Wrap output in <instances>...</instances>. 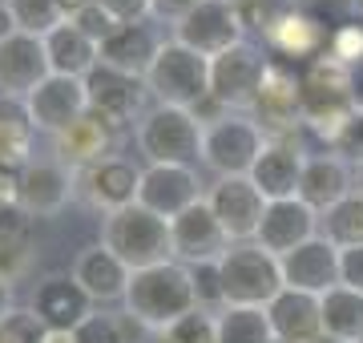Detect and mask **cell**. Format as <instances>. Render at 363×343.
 Returning a JSON list of instances; mask_svg holds the SVG:
<instances>
[{"label":"cell","mask_w":363,"mask_h":343,"mask_svg":"<svg viewBox=\"0 0 363 343\" xmlns=\"http://www.w3.org/2000/svg\"><path fill=\"white\" fill-rule=\"evenodd\" d=\"M125 311H130L142 327L150 331H169L178 319H186L190 311H198V295H194V271L178 259L145 271H133L130 291H125Z\"/></svg>","instance_id":"1"},{"label":"cell","mask_w":363,"mask_h":343,"mask_svg":"<svg viewBox=\"0 0 363 343\" xmlns=\"http://www.w3.org/2000/svg\"><path fill=\"white\" fill-rule=\"evenodd\" d=\"M355 101H351V69L339 65L335 57H315L303 69V125L319 133L331 150L355 121Z\"/></svg>","instance_id":"2"},{"label":"cell","mask_w":363,"mask_h":343,"mask_svg":"<svg viewBox=\"0 0 363 343\" xmlns=\"http://www.w3.org/2000/svg\"><path fill=\"white\" fill-rule=\"evenodd\" d=\"M202 133L206 121L194 109L150 106L133 125V142L150 158V166H194L202 162Z\"/></svg>","instance_id":"3"},{"label":"cell","mask_w":363,"mask_h":343,"mask_svg":"<svg viewBox=\"0 0 363 343\" xmlns=\"http://www.w3.org/2000/svg\"><path fill=\"white\" fill-rule=\"evenodd\" d=\"M145 89L157 106H178L198 113L210 101V61L194 49H186L182 40L166 37L145 73Z\"/></svg>","instance_id":"4"},{"label":"cell","mask_w":363,"mask_h":343,"mask_svg":"<svg viewBox=\"0 0 363 343\" xmlns=\"http://www.w3.org/2000/svg\"><path fill=\"white\" fill-rule=\"evenodd\" d=\"M101 242L109 251L130 266V271H145V266L169 263L174 259V247H169V223L157 218L154 210L145 206H125L117 214H105L101 218Z\"/></svg>","instance_id":"5"},{"label":"cell","mask_w":363,"mask_h":343,"mask_svg":"<svg viewBox=\"0 0 363 343\" xmlns=\"http://www.w3.org/2000/svg\"><path fill=\"white\" fill-rule=\"evenodd\" d=\"M218 275L226 307H271V299L283 291V263L259 242H234L218 259Z\"/></svg>","instance_id":"6"},{"label":"cell","mask_w":363,"mask_h":343,"mask_svg":"<svg viewBox=\"0 0 363 343\" xmlns=\"http://www.w3.org/2000/svg\"><path fill=\"white\" fill-rule=\"evenodd\" d=\"M267 133L250 113H222V118L206 121L202 133V162L218 178H250L259 154L267 150Z\"/></svg>","instance_id":"7"},{"label":"cell","mask_w":363,"mask_h":343,"mask_svg":"<svg viewBox=\"0 0 363 343\" xmlns=\"http://www.w3.org/2000/svg\"><path fill=\"white\" fill-rule=\"evenodd\" d=\"M267 69H271V57L255 49L250 40L226 49L210 61V101L226 113H255Z\"/></svg>","instance_id":"8"},{"label":"cell","mask_w":363,"mask_h":343,"mask_svg":"<svg viewBox=\"0 0 363 343\" xmlns=\"http://www.w3.org/2000/svg\"><path fill=\"white\" fill-rule=\"evenodd\" d=\"M174 40H182L186 49L202 53L206 61H214L226 49L247 40V25H242L238 4H230V0H202L186 21L174 25Z\"/></svg>","instance_id":"9"},{"label":"cell","mask_w":363,"mask_h":343,"mask_svg":"<svg viewBox=\"0 0 363 343\" xmlns=\"http://www.w3.org/2000/svg\"><path fill=\"white\" fill-rule=\"evenodd\" d=\"M250 118L259 121L271 142H295V130L303 125V73L271 61L259 106H255Z\"/></svg>","instance_id":"10"},{"label":"cell","mask_w":363,"mask_h":343,"mask_svg":"<svg viewBox=\"0 0 363 343\" xmlns=\"http://www.w3.org/2000/svg\"><path fill=\"white\" fill-rule=\"evenodd\" d=\"M85 93H89V113H97L101 121L109 125H138V118L145 113V81L142 77H130V73H121V69L97 65L89 69V77H85Z\"/></svg>","instance_id":"11"},{"label":"cell","mask_w":363,"mask_h":343,"mask_svg":"<svg viewBox=\"0 0 363 343\" xmlns=\"http://www.w3.org/2000/svg\"><path fill=\"white\" fill-rule=\"evenodd\" d=\"M77 194V174L61 166L57 158H33L21 170V214H25L28 223L33 218H57V214L65 210L69 202Z\"/></svg>","instance_id":"12"},{"label":"cell","mask_w":363,"mask_h":343,"mask_svg":"<svg viewBox=\"0 0 363 343\" xmlns=\"http://www.w3.org/2000/svg\"><path fill=\"white\" fill-rule=\"evenodd\" d=\"M28 113H33V125L40 133H65L69 125H77L85 113H89V93H85V81L81 77H61V73H49L37 89L25 97Z\"/></svg>","instance_id":"13"},{"label":"cell","mask_w":363,"mask_h":343,"mask_svg":"<svg viewBox=\"0 0 363 343\" xmlns=\"http://www.w3.org/2000/svg\"><path fill=\"white\" fill-rule=\"evenodd\" d=\"M206 202L210 210L218 214V223L230 242H255L259 238L267 198H262V190L250 178H218L206 190Z\"/></svg>","instance_id":"14"},{"label":"cell","mask_w":363,"mask_h":343,"mask_svg":"<svg viewBox=\"0 0 363 343\" xmlns=\"http://www.w3.org/2000/svg\"><path fill=\"white\" fill-rule=\"evenodd\" d=\"M169 247H174V259L178 263L198 266V263H218L234 242L226 238L218 214L210 210V202L202 198L169 223Z\"/></svg>","instance_id":"15"},{"label":"cell","mask_w":363,"mask_h":343,"mask_svg":"<svg viewBox=\"0 0 363 343\" xmlns=\"http://www.w3.org/2000/svg\"><path fill=\"white\" fill-rule=\"evenodd\" d=\"M206 198V190L198 182L194 166H145L142 170V190H138V206L154 210L157 218L174 223L182 210H190L194 202Z\"/></svg>","instance_id":"16"},{"label":"cell","mask_w":363,"mask_h":343,"mask_svg":"<svg viewBox=\"0 0 363 343\" xmlns=\"http://www.w3.org/2000/svg\"><path fill=\"white\" fill-rule=\"evenodd\" d=\"M138 190H142V170L133 162L117 158V154L77 174V194L89 202L93 210H101V218L133 206L138 202Z\"/></svg>","instance_id":"17"},{"label":"cell","mask_w":363,"mask_h":343,"mask_svg":"<svg viewBox=\"0 0 363 343\" xmlns=\"http://www.w3.org/2000/svg\"><path fill=\"white\" fill-rule=\"evenodd\" d=\"M49 73L52 69L49 53H45V37L13 28L0 40V93L4 97H28Z\"/></svg>","instance_id":"18"},{"label":"cell","mask_w":363,"mask_h":343,"mask_svg":"<svg viewBox=\"0 0 363 343\" xmlns=\"http://www.w3.org/2000/svg\"><path fill=\"white\" fill-rule=\"evenodd\" d=\"M323 226V214L311 210L303 198H279V202H267V214H262V226H259V242L262 251L271 254H291L295 247L311 242Z\"/></svg>","instance_id":"19"},{"label":"cell","mask_w":363,"mask_h":343,"mask_svg":"<svg viewBox=\"0 0 363 343\" xmlns=\"http://www.w3.org/2000/svg\"><path fill=\"white\" fill-rule=\"evenodd\" d=\"M28 311L40 319L45 331H77L93 315V299L81 291L73 275H49L37 283Z\"/></svg>","instance_id":"20"},{"label":"cell","mask_w":363,"mask_h":343,"mask_svg":"<svg viewBox=\"0 0 363 343\" xmlns=\"http://www.w3.org/2000/svg\"><path fill=\"white\" fill-rule=\"evenodd\" d=\"M279 263H283V287L291 291H307V295L323 299L331 287H339V247L327 242L323 235H315L311 242L295 247Z\"/></svg>","instance_id":"21"},{"label":"cell","mask_w":363,"mask_h":343,"mask_svg":"<svg viewBox=\"0 0 363 343\" xmlns=\"http://www.w3.org/2000/svg\"><path fill=\"white\" fill-rule=\"evenodd\" d=\"M69 275L81 283V291L89 295L93 303H125V291H130L133 271L117 259L105 242H93L85 251H77L73 271Z\"/></svg>","instance_id":"22"},{"label":"cell","mask_w":363,"mask_h":343,"mask_svg":"<svg viewBox=\"0 0 363 343\" xmlns=\"http://www.w3.org/2000/svg\"><path fill=\"white\" fill-rule=\"evenodd\" d=\"M347 194H355V166L343 154L327 150V154H311L303 166V182H298V198L311 210L327 214L335 202H343Z\"/></svg>","instance_id":"23"},{"label":"cell","mask_w":363,"mask_h":343,"mask_svg":"<svg viewBox=\"0 0 363 343\" xmlns=\"http://www.w3.org/2000/svg\"><path fill=\"white\" fill-rule=\"evenodd\" d=\"M113 150H117V125L101 121L97 113H85L77 125H69L65 133L52 137L57 162L69 166L73 174L89 170V166H97V162H105V158H113Z\"/></svg>","instance_id":"24"},{"label":"cell","mask_w":363,"mask_h":343,"mask_svg":"<svg viewBox=\"0 0 363 343\" xmlns=\"http://www.w3.org/2000/svg\"><path fill=\"white\" fill-rule=\"evenodd\" d=\"M274 327V339L283 343H315L323 335V299L307 295V291H291L283 287L267 307Z\"/></svg>","instance_id":"25"},{"label":"cell","mask_w":363,"mask_h":343,"mask_svg":"<svg viewBox=\"0 0 363 343\" xmlns=\"http://www.w3.org/2000/svg\"><path fill=\"white\" fill-rule=\"evenodd\" d=\"M303 166H307V154L298 150V142H267V150L259 154L255 170H250V182L262 190L267 202L298 198Z\"/></svg>","instance_id":"26"},{"label":"cell","mask_w":363,"mask_h":343,"mask_svg":"<svg viewBox=\"0 0 363 343\" xmlns=\"http://www.w3.org/2000/svg\"><path fill=\"white\" fill-rule=\"evenodd\" d=\"M162 40L166 37H157V28L150 25V21H145V25H121L113 37L101 45V61L113 65V69H121V73H130V77L145 81L157 49H162Z\"/></svg>","instance_id":"27"},{"label":"cell","mask_w":363,"mask_h":343,"mask_svg":"<svg viewBox=\"0 0 363 343\" xmlns=\"http://www.w3.org/2000/svg\"><path fill=\"white\" fill-rule=\"evenodd\" d=\"M45 53H49V69L61 77H89V69L101 61V45L85 37L73 21H61L57 28L45 33Z\"/></svg>","instance_id":"28"},{"label":"cell","mask_w":363,"mask_h":343,"mask_svg":"<svg viewBox=\"0 0 363 343\" xmlns=\"http://www.w3.org/2000/svg\"><path fill=\"white\" fill-rule=\"evenodd\" d=\"M327 40H331V28H323L311 13H303V9L295 4V9L286 13L283 25L271 33L267 45H271L274 53L291 57V61H307V65H311L315 57L327 53Z\"/></svg>","instance_id":"29"},{"label":"cell","mask_w":363,"mask_h":343,"mask_svg":"<svg viewBox=\"0 0 363 343\" xmlns=\"http://www.w3.org/2000/svg\"><path fill=\"white\" fill-rule=\"evenodd\" d=\"M33 113L25 97H4L0 93V166L4 170H25L33 162Z\"/></svg>","instance_id":"30"},{"label":"cell","mask_w":363,"mask_h":343,"mask_svg":"<svg viewBox=\"0 0 363 343\" xmlns=\"http://www.w3.org/2000/svg\"><path fill=\"white\" fill-rule=\"evenodd\" d=\"M323 335H335L343 343L363 339V295L351 287H331L323 295Z\"/></svg>","instance_id":"31"},{"label":"cell","mask_w":363,"mask_h":343,"mask_svg":"<svg viewBox=\"0 0 363 343\" xmlns=\"http://www.w3.org/2000/svg\"><path fill=\"white\" fill-rule=\"evenodd\" d=\"M218 343H274V327L267 307H222Z\"/></svg>","instance_id":"32"},{"label":"cell","mask_w":363,"mask_h":343,"mask_svg":"<svg viewBox=\"0 0 363 343\" xmlns=\"http://www.w3.org/2000/svg\"><path fill=\"white\" fill-rule=\"evenodd\" d=\"M319 235L327 242H335L339 251H347V247H363V194H347L343 202H335L331 210L323 214V226H319Z\"/></svg>","instance_id":"33"},{"label":"cell","mask_w":363,"mask_h":343,"mask_svg":"<svg viewBox=\"0 0 363 343\" xmlns=\"http://www.w3.org/2000/svg\"><path fill=\"white\" fill-rule=\"evenodd\" d=\"M4 9L13 16V28L33 33V37H45L49 28H57L65 21L57 0H4Z\"/></svg>","instance_id":"34"},{"label":"cell","mask_w":363,"mask_h":343,"mask_svg":"<svg viewBox=\"0 0 363 343\" xmlns=\"http://www.w3.org/2000/svg\"><path fill=\"white\" fill-rule=\"evenodd\" d=\"M33 259H37V251H33L28 226H25V230H16V235H9V238H0V283L16 287L21 279H28Z\"/></svg>","instance_id":"35"},{"label":"cell","mask_w":363,"mask_h":343,"mask_svg":"<svg viewBox=\"0 0 363 343\" xmlns=\"http://www.w3.org/2000/svg\"><path fill=\"white\" fill-rule=\"evenodd\" d=\"M291 9H295L291 0H242V4H238L247 33H259L262 40H271V33L286 21V13H291Z\"/></svg>","instance_id":"36"},{"label":"cell","mask_w":363,"mask_h":343,"mask_svg":"<svg viewBox=\"0 0 363 343\" xmlns=\"http://www.w3.org/2000/svg\"><path fill=\"white\" fill-rule=\"evenodd\" d=\"M162 343H218V319L198 307L186 319H178L169 331H162Z\"/></svg>","instance_id":"37"},{"label":"cell","mask_w":363,"mask_h":343,"mask_svg":"<svg viewBox=\"0 0 363 343\" xmlns=\"http://www.w3.org/2000/svg\"><path fill=\"white\" fill-rule=\"evenodd\" d=\"M303 13H311L323 28L335 33L339 25H351V21H363V0H298Z\"/></svg>","instance_id":"38"},{"label":"cell","mask_w":363,"mask_h":343,"mask_svg":"<svg viewBox=\"0 0 363 343\" xmlns=\"http://www.w3.org/2000/svg\"><path fill=\"white\" fill-rule=\"evenodd\" d=\"M327 57H335L339 65H363V21H351V25H339L327 40Z\"/></svg>","instance_id":"39"},{"label":"cell","mask_w":363,"mask_h":343,"mask_svg":"<svg viewBox=\"0 0 363 343\" xmlns=\"http://www.w3.org/2000/svg\"><path fill=\"white\" fill-rule=\"evenodd\" d=\"M194 271V295H198V307L218 315L226 307V295H222V275H218V263H198L190 266Z\"/></svg>","instance_id":"40"},{"label":"cell","mask_w":363,"mask_h":343,"mask_svg":"<svg viewBox=\"0 0 363 343\" xmlns=\"http://www.w3.org/2000/svg\"><path fill=\"white\" fill-rule=\"evenodd\" d=\"M73 339L77 343H125V331H121V319L113 315H101V311H93L77 331H73Z\"/></svg>","instance_id":"41"},{"label":"cell","mask_w":363,"mask_h":343,"mask_svg":"<svg viewBox=\"0 0 363 343\" xmlns=\"http://www.w3.org/2000/svg\"><path fill=\"white\" fill-rule=\"evenodd\" d=\"M45 327L33 311H13V315L0 323V343H40Z\"/></svg>","instance_id":"42"},{"label":"cell","mask_w":363,"mask_h":343,"mask_svg":"<svg viewBox=\"0 0 363 343\" xmlns=\"http://www.w3.org/2000/svg\"><path fill=\"white\" fill-rule=\"evenodd\" d=\"M73 25H77L81 33H85V37H93V40H97V45H105V40L113 37L117 28H121V25H117V21H113V16L105 13L101 4H97V0H93V4H89V9H85V13H81V16H77V21H73Z\"/></svg>","instance_id":"43"},{"label":"cell","mask_w":363,"mask_h":343,"mask_svg":"<svg viewBox=\"0 0 363 343\" xmlns=\"http://www.w3.org/2000/svg\"><path fill=\"white\" fill-rule=\"evenodd\" d=\"M117 25H145L150 21V0H97Z\"/></svg>","instance_id":"44"},{"label":"cell","mask_w":363,"mask_h":343,"mask_svg":"<svg viewBox=\"0 0 363 343\" xmlns=\"http://www.w3.org/2000/svg\"><path fill=\"white\" fill-rule=\"evenodd\" d=\"M198 4H202V0H150V16L174 28L178 21H186V16L194 13Z\"/></svg>","instance_id":"45"},{"label":"cell","mask_w":363,"mask_h":343,"mask_svg":"<svg viewBox=\"0 0 363 343\" xmlns=\"http://www.w3.org/2000/svg\"><path fill=\"white\" fill-rule=\"evenodd\" d=\"M339 283L363 295V247H347V251H339Z\"/></svg>","instance_id":"46"},{"label":"cell","mask_w":363,"mask_h":343,"mask_svg":"<svg viewBox=\"0 0 363 343\" xmlns=\"http://www.w3.org/2000/svg\"><path fill=\"white\" fill-rule=\"evenodd\" d=\"M16 198H21V170L0 166V206H16Z\"/></svg>","instance_id":"47"},{"label":"cell","mask_w":363,"mask_h":343,"mask_svg":"<svg viewBox=\"0 0 363 343\" xmlns=\"http://www.w3.org/2000/svg\"><path fill=\"white\" fill-rule=\"evenodd\" d=\"M28 218L21 214V206H0V238L16 235V230H25Z\"/></svg>","instance_id":"48"},{"label":"cell","mask_w":363,"mask_h":343,"mask_svg":"<svg viewBox=\"0 0 363 343\" xmlns=\"http://www.w3.org/2000/svg\"><path fill=\"white\" fill-rule=\"evenodd\" d=\"M351 101H355V109L363 113V65L351 69Z\"/></svg>","instance_id":"49"},{"label":"cell","mask_w":363,"mask_h":343,"mask_svg":"<svg viewBox=\"0 0 363 343\" xmlns=\"http://www.w3.org/2000/svg\"><path fill=\"white\" fill-rule=\"evenodd\" d=\"M13 311H16V303H13V287H9V283H0V323L13 315Z\"/></svg>","instance_id":"50"},{"label":"cell","mask_w":363,"mask_h":343,"mask_svg":"<svg viewBox=\"0 0 363 343\" xmlns=\"http://www.w3.org/2000/svg\"><path fill=\"white\" fill-rule=\"evenodd\" d=\"M40 343H77V339H73V331H45Z\"/></svg>","instance_id":"51"},{"label":"cell","mask_w":363,"mask_h":343,"mask_svg":"<svg viewBox=\"0 0 363 343\" xmlns=\"http://www.w3.org/2000/svg\"><path fill=\"white\" fill-rule=\"evenodd\" d=\"M13 33V16H9V9H4V0H0V40Z\"/></svg>","instance_id":"52"},{"label":"cell","mask_w":363,"mask_h":343,"mask_svg":"<svg viewBox=\"0 0 363 343\" xmlns=\"http://www.w3.org/2000/svg\"><path fill=\"white\" fill-rule=\"evenodd\" d=\"M355 190L363 194V162H355Z\"/></svg>","instance_id":"53"},{"label":"cell","mask_w":363,"mask_h":343,"mask_svg":"<svg viewBox=\"0 0 363 343\" xmlns=\"http://www.w3.org/2000/svg\"><path fill=\"white\" fill-rule=\"evenodd\" d=\"M315 343H343V339H335V335H319Z\"/></svg>","instance_id":"54"},{"label":"cell","mask_w":363,"mask_h":343,"mask_svg":"<svg viewBox=\"0 0 363 343\" xmlns=\"http://www.w3.org/2000/svg\"><path fill=\"white\" fill-rule=\"evenodd\" d=\"M230 4H242V0H230Z\"/></svg>","instance_id":"55"},{"label":"cell","mask_w":363,"mask_h":343,"mask_svg":"<svg viewBox=\"0 0 363 343\" xmlns=\"http://www.w3.org/2000/svg\"><path fill=\"white\" fill-rule=\"evenodd\" d=\"M291 4H298V0H291Z\"/></svg>","instance_id":"56"},{"label":"cell","mask_w":363,"mask_h":343,"mask_svg":"<svg viewBox=\"0 0 363 343\" xmlns=\"http://www.w3.org/2000/svg\"><path fill=\"white\" fill-rule=\"evenodd\" d=\"M274 343H283V339H274Z\"/></svg>","instance_id":"57"},{"label":"cell","mask_w":363,"mask_h":343,"mask_svg":"<svg viewBox=\"0 0 363 343\" xmlns=\"http://www.w3.org/2000/svg\"><path fill=\"white\" fill-rule=\"evenodd\" d=\"M359 343H363V339H359Z\"/></svg>","instance_id":"58"}]
</instances>
